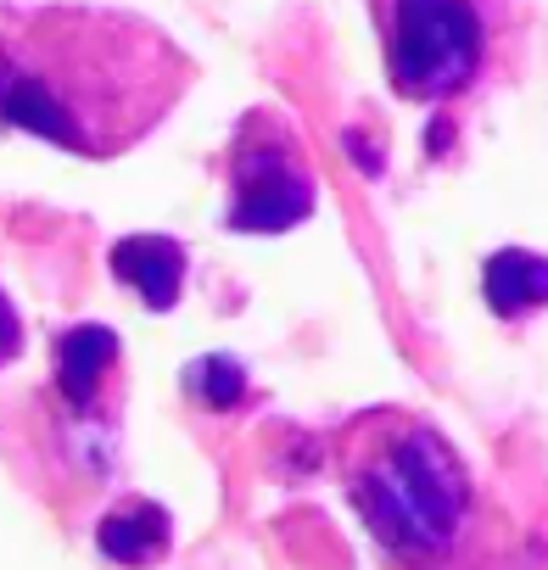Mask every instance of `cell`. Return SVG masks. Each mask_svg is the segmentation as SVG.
<instances>
[{"instance_id": "cell-1", "label": "cell", "mask_w": 548, "mask_h": 570, "mask_svg": "<svg viewBox=\"0 0 548 570\" xmlns=\"http://www.w3.org/2000/svg\"><path fill=\"white\" fill-rule=\"evenodd\" d=\"M196 62L135 12L29 7L0 18V124L112 163L190 90Z\"/></svg>"}, {"instance_id": "cell-2", "label": "cell", "mask_w": 548, "mask_h": 570, "mask_svg": "<svg viewBox=\"0 0 548 570\" xmlns=\"http://www.w3.org/2000/svg\"><path fill=\"white\" fill-rule=\"evenodd\" d=\"M336 475L364 531L409 564L448 559L476 520L470 464L414 409L353 414L336 431Z\"/></svg>"}, {"instance_id": "cell-3", "label": "cell", "mask_w": 548, "mask_h": 570, "mask_svg": "<svg viewBox=\"0 0 548 570\" xmlns=\"http://www.w3.org/2000/svg\"><path fill=\"white\" fill-rule=\"evenodd\" d=\"M314 202H320V185H314V163H309L303 135L274 107H252L229 140V213H224V224L235 235H281V229L303 224L314 213Z\"/></svg>"}, {"instance_id": "cell-4", "label": "cell", "mask_w": 548, "mask_h": 570, "mask_svg": "<svg viewBox=\"0 0 548 570\" xmlns=\"http://www.w3.org/2000/svg\"><path fill=\"white\" fill-rule=\"evenodd\" d=\"M375 29L386 46V73L403 101H448L470 90L487 57V29L476 7L453 0H392L375 7Z\"/></svg>"}, {"instance_id": "cell-5", "label": "cell", "mask_w": 548, "mask_h": 570, "mask_svg": "<svg viewBox=\"0 0 548 570\" xmlns=\"http://www.w3.org/2000/svg\"><path fill=\"white\" fill-rule=\"evenodd\" d=\"M118 364L124 347L107 325H74L57 336V392L74 414H96L107 403V386H118Z\"/></svg>"}, {"instance_id": "cell-6", "label": "cell", "mask_w": 548, "mask_h": 570, "mask_svg": "<svg viewBox=\"0 0 548 570\" xmlns=\"http://www.w3.org/2000/svg\"><path fill=\"white\" fill-rule=\"evenodd\" d=\"M107 263H112V279H124L151 314H168L179 303L185 268H190V257L174 235H124Z\"/></svg>"}, {"instance_id": "cell-7", "label": "cell", "mask_w": 548, "mask_h": 570, "mask_svg": "<svg viewBox=\"0 0 548 570\" xmlns=\"http://www.w3.org/2000/svg\"><path fill=\"white\" fill-rule=\"evenodd\" d=\"M96 548H101L112 564H124V570H151V564H163L168 548H174V520H168V509L151 503V498H124V503H112V509L101 514Z\"/></svg>"}, {"instance_id": "cell-8", "label": "cell", "mask_w": 548, "mask_h": 570, "mask_svg": "<svg viewBox=\"0 0 548 570\" xmlns=\"http://www.w3.org/2000/svg\"><path fill=\"white\" fill-rule=\"evenodd\" d=\"M481 292L492 303L498 320H531L537 308H548V257L526 252V246H503L487 257Z\"/></svg>"}, {"instance_id": "cell-9", "label": "cell", "mask_w": 548, "mask_h": 570, "mask_svg": "<svg viewBox=\"0 0 548 570\" xmlns=\"http://www.w3.org/2000/svg\"><path fill=\"white\" fill-rule=\"evenodd\" d=\"M185 392L207 409H235L246 397V375H241L235 358H202V364L185 370Z\"/></svg>"}, {"instance_id": "cell-10", "label": "cell", "mask_w": 548, "mask_h": 570, "mask_svg": "<svg viewBox=\"0 0 548 570\" xmlns=\"http://www.w3.org/2000/svg\"><path fill=\"white\" fill-rule=\"evenodd\" d=\"M18 353H23V314L12 308L7 292H0V370H7Z\"/></svg>"}]
</instances>
